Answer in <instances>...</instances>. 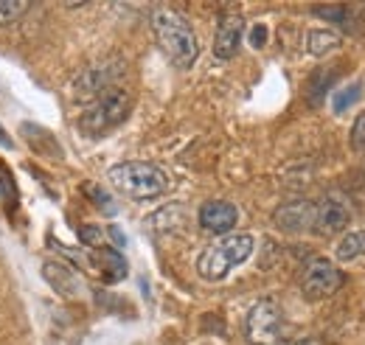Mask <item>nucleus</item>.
Instances as JSON below:
<instances>
[{
	"mask_svg": "<svg viewBox=\"0 0 365 345\" xmlns=\"http://www.w3.org/2000/svg\"><path fill=\"white\" fill-rule=\"evenodd\" d=\"M133 113V96L124 87H113L107 93H101L82 115V130L88 135H101V132L115 130L118 124H124Z\"/></svg>",
	"mask_w": 365,
	"mask_h": 345,
	"instance_id": "20e7f679",
	"label": "nucleus"
},
{
	"mask_svg": "<svg viewBox=\"0 0 365 345\" xmlns=\"http://www.w3.org/2000/svg\"><path fill=\"white\" fill-rule=\"evenodd\" d=\"M26 11H29V3L26 0H0V29L17 23Z\"/></svg>",
	"mask_w": 365,
	"mask_h": 345,
	"instance_id": "dca6fc26",
	"label": "nucleus"
},
{
	"mask_svg": "<svg viewBox=\"0 0 365 345\" xmlns=\"http://www.w3.org/2000/svg\"><path fill=\"white\" fill-rule=\"evenodd\" d=\"M43 275L53 284V289H59L62 295H76L79 289V278L73 275V269H68L65 264H46L43 267Z\"/></svg>",
	"mask_w": 365,
	"mask_h": 345,
	"instance_id": "9b49d317",
	"label": "nucleus"
},
{
	"mask_svg": "<svg viewBox=\"0 0 365 345\" xmlns=\"http://www.w3.org/2000/svg\"><path fill=\"white\" fill-rule=\"evenodd\" d=\"M110 236L115 239V244H118V247H124V244H127V239H124V233H121L118 227H110Z\"/></svg>",
	"mask_w": 365,
	"mask_h": 345,
	"instance_id": "412c9836",
	"label": "nucleus"
},
{
	"mask_svg": "<svg viewBox=\"0 0 365 345\" xmlns=\"http://www.w3.org/2000/svg\"><path fill=\"white\" fill-rule=\"evenodd\" d=\"M96 261H104L101 267H104V278H107V281H118V278L127 275V264H124V259H121L118 253L107 250V247H101V250L96 253Z\"/></svg>",
	"mask_w": 365,
	"mask_h": 345,
	"instance_id": "4468645a",
	"label": "nucleus"
},
{
	"mask_svg": "<svg viewBox=\"0 0 365 345\" xmlns=\"http://www.w3.org/2000/svg\"><path fill=\"white\" fill-rule=\"evenodd\" d=\"M289 345H318V340H298V343H289Z\"/></svg>",
	"mask_w": 365,
	"mask_h": 345,
	"instance_id": "4be33fe9",
	"label": "nucleus"
},
{
	"mask_svg": "<svg viewBox=\"0 0 365 345\" xmlns=\"http://www.w3.org/2000/svg\"><path fill=\"white\" fill-rule=\"evenodd\" d=\"M239 222V211L233 202L225 200H211L200 208V225L208 230V233H228L230 227Z\"/></svg>",
	"mask_w": 365,
	"mask_h": 345,
	"instance_id": "1a4fd4ad",
	"label": "nucleus"
},
{
	"mask_svg": "<svg viewBox=\"0 0 365 345\" xmlns=\"http://www.w3.org/2000/svg\"><path fill=\"white\" fill-rule=\"evenodd\" d=\"M351 149H365V113L357 115V121H354V130H351Z\"/></svg>",
	"mask_w": 365,
	"mask_h": 345,
	"instance_id": "f3484780",
	"label": "nucleus"
},
{
	"mask_svg": "<svg viewBox=\"0 0 365 345\" xmlns=\"http://www.w3.org/2000/svg\"><path fill=\"white\" fill-rule=\"evenodd\" d=\"M273 222L278 230L284 233H307L315 227L318 222V205L309 202V200H292V202H284L281 208H275Z\"/></svg>",
	"mask_w": 365,
	"mask_h": 345,
	"instance_id": "0eeeda50",
	"label": "nucleus"
},
{
	"mask_svg": "<svg viewBox=\"0 0 365 345\" xmlns=\"http://www.w3.org/2000/svg\"><path fill=\"white\" fill-rule=\"evenodd\" d=\"M152 31L158 37V45L163 48V53L169 56V62L175 68H191L200 56V43L194 29L188 26V20L172 11V9H158L152 14Z\"/></svg>",
	"mask_w": 365,
	"mask_h": 345,
	"instance_id": "f257e3e1",
	"label": "nucleus"
},
{
	"mask_svg": "<svg viewBox=\"0 0 365 345\" xmlns=\"http://www.w3.org/2000/svg\"><path fill=\"white\" fill-rule=\"evenodd\" d=\"M242 31H245V20L239 14H228L220 20L217 26V37H214V56L217 59H233L239 43H242Z\"/></svg>",
	"mask_w": 365,
	"mask_h": 345,
	"instance_id": "9d476101",
	"label": "nucleus"
},
{
	"mask_svg": "<svg viewBox=\"0 0 365 345\" xmlns=\"http://www.w3.org/2000/svg\"><path fill=\"white\" fill-rule=\"evenodd\" d=\"M245 337L253 345H278L284 340V311L270 298L253 303L245 320Z\"/></svg>",
	"mask_w": 365,
	"mask_h": 345,
	"instance_id": "39448f33",
	"label": "nucleus"
},
{
	"mask_svg": "<svg viewBox=\"0 0 365 345\" xmlns=\"http://www.w3.org/2000/svg\"><path fill=\"white\" fill-rule=\"evenodd\" d=\"M110 182L118 194L138 200V202L140 200H155V197L166 194V188H169L166 174L152 163H143V160H127V163L113 166L110 169Z\"/></svg>",
	"mask_w": 365,
	"mask_h": 345,
	"instance_id": "f03ea898",
	"label": "nucleus"
},
{
	"mask_svg": "<svg viewBox=\"0 0 365 345\" xmlns=\"http://www.w3.org/2000/svg\"><path fill=\"white\" fill-rule=\"evenodd\" d=\"M79 239H82L85 244L101 247V244H104V230H98V227H82V230H79Z\"/></svg>",
	"mask_w": 365,
	"mask_h": 345,
	"instance_id": "6ab92c4d",
	"label": "nucleus"
},
{
	"mask_svg": "<svg viewBox=\"0 0 365 345\" xmlns=\"http://www.w3.org/2000/svg\"><path fill=\"white\" fill-rule=\"evenodd\" d=\"M360 93H363L360 85H349V87L334 90V96H331V110H334V113H346V110L360 98Z\"/></svg>",
	"mask_w": 365,
	"mask_h": 345,
	"instance_id": "2eb2a0df",
	"label": "nucleus"
},
{
	"mask_svg": "<svg viewBox=\"0 0 365 345\" xmlns=\"http://www.w3.org/2000/svg\"><path fill=\"white\" fill-rule=\"evenodd\" d=\"M315 14H323V20H331V23H343L346 20V9L343 6H315Z\"/></svg>",
	"mask_w": 365,
	"mask_h": 345,
	"instance_id": "a211bd4d",
	"label": "nucleus"
},
{
	"mask_svg": "<svg viewBox=\"0 0 365 345\" xmlns=\"http://www.w3.org/2000/svg\"><path fill=\"white\" fill-rule=\"evenodd\" d=\"M343 284H346V275L329 259H312L304 267V275H301V292L307 301L331 298Z\"/></svg>",
	"mask_w": 365,
	"mask_h": 345,
	"instance_id": "423d86ee",
	"label": "nucleus"
},
{
	"mask_svg": "<svg viewBox=\"0 0 365 345\" xmlns=\"http://www.w3.org/2000/svg\"><path fill=\"white\" fill-rule=\"evenodd\" d=\"M334 48H340V34H334L329 29H315V31L307 34V51L312 56H326Z\"/></svg>",
	"mask_w": 365,
	"mask_h": 345,
	"instance_id": "f8f14e48",
	"label": "nucleus"
},
{
	"mask_svg": "<svg viewBox=\"0 0 365 345\" xmlns=\"http://www.w3.org/2000/svg\"><path fill=\"white\" fill-rule=\"evenodd\" d=\"M253 236L250 233H236V236H225L214 244H208L200 259H197V272L205 281H222L233 267L245 264L253 253Z\"/></svg>",
	"mask_w": 365,
	"mask_h": 345,
	"instance_id": "7ed1b4c3",
	"label": "nucleus"
},
{
	"mask_svg": "<svg viewBox=\"0 0 365 345\" xmlns=\"http://www.w3.org/2000/svg\"><path fill=\"white\" fill-rule=\"evenodd\" d=\"M264 43H267V26L259 23V26L250 29V45L253 48H264Z\"/></svg>",
	"mask_w": 365,
	"mask_h": 345,
	"instance_id": "aec40b11",
	"label": "nucleus"
},
{
	"mask_svg": "<svg viewBox=\"0 0 365 345\" xmlns=\"http://www.w3.org/2000/svg\"><path fill=\"white\" fill-rule=\"evenodd\" d=\"M365 256V230H351L337 242V259L351 261Z\"/></svg>",
	"mask_w": 365,
	"mask_h": 345,
	"instance_id": "ddd939ff",
	"label": "nucleus"
},
{
	"mask_svg": "<svg viewBox=\"0 0 365 345\" xmlns=\"http://www.w3.org/2000/svg\"><path fill=\"white\" fill-rule=\"evenodd\" d=\"M349 222H351V208L343 194H329L318 205V222H315L318 233H326V236L340 233Z\"/></svg>",
	"mask_w": 365,
	"mask_h": 345,
	"instance_id": "6e6552de",
	"label": "nucleus"
}]
</instances>
